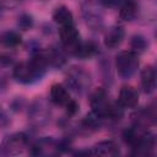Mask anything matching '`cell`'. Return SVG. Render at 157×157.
<instances>
[{
    "instance_id": "6da1fadb",
    "label": "cell",
    "mask_w": 157,
    "mask_h": 157,
    "mask_svg": "<svg viewBox=\"0 0 157 157\" xmlns=\"http://www.w3.org/2000/svg\"><path fill=\"white\" fill-rule=\"evenodd\" d=\"M117 70L121 76H130L135 72L139 61L136 59V55L131 52H121L117 55L115 60Z\"/></svg>"
},
{
    "instance_id": "7a4b0ae2",
    "label": "cell",
    "mask_w": 157,
    "mask_h": 157,
    "mask_svg": "<svg viewBox=\"0 0 157 157\" xmlns=\"http://www.w3.org/2000/svg\"><path fill=\"white\" fill-rule=\"evenodd\" d=\"M59 36H60V39H61L63 44H64L66 48H70V50L74 53V52L76 50V48L78 47V44H80L77 29H76L72 25H70V26H64V27L60 28Z\"/></svg>"
},
{
    "instance_id": "3957f363",
    "label": "cell",
    "mask_w": 157,
    "mask_h": 157,
    "mask_svg": "<svg viewBox=\"0 0 157 157\" xmlns=\"http://www.w3.org/2000/svg\"><path fill=\"white\" fill-rule=\"evenodd\" d=\"M91 107H92L93 112L97 115L104 117V115H108L109 114L110 104L108 102V98H107L104 91H102V90L96 91V93L91 98Z\"/></svg>"
},
{
    "instance_id": "277c9868",
    "label": "cell",
    "mask_w": 157,
    "mask_h": 157,
    "mask_svg": "<svg viewBox=\"0 0 157 157\" xmlns=\"http://www.w3.org/2000/svg\"><path fill=\"white\" fill-rule=\"evenodd\" d=\"M139 102V93L137 91L131 86H124L120 88L119 92V103L123 107L126 108H134L136 107Z\"/></svg>"
},
{
    "instance_id": "5b68a950",
    "label": "cell",
    "mask_w": 157,
    "mask_h": 157,
    "mask_svg": "<svg viewBox=\"0 0 157 157\" xmlns=\"http://www.w3.org/2000/svg\"><path fill=\"white\" fill-rule=\"evenodd\" d=\"M13 76L21 82H29L36 76V72L33 71L29 63H21L15 66Z\"/></svg>"
},
{
    "instance_id": "8992f818",
    "label": "cell",
    "mask_w": 157,
    "mask_h": 157,
    "mask_svg": "<svg viewBox=\"0 0 157 157\" xmlns=\"http://www.w3.org/2000/svg\"><path fill=\"white\" fill-rule=\"evenodd\" d=\"M123 38H124V31L120 27H112L105 33L104 43L109 48H115L121 43Z\"/></svg>"
},
{
    "instance_id": "52a82bcc",
    "label": "cell",
    "mask_w": 157,
    "mask_h": 157,
    "mask_svg": "<svg viewBox=\"0 0 157 157\" xmlns=\"http://www.w3.org/2000/svg\"><path fill=\"white\" fill-rule=\"evenodd\" d=\"M50 98L54 103L63 105L70 101V94L63 85H54L50 90Z\"/></svg>"
},
{
    "instance_id": "ba28073f",
    "label": "cell",
    "mask_w": 157,
    "mask_h": 157,
    "mask_svg": "<svg viewBox=\"0 0 157 157\" xmlns=\"http://www.w3.org/2000/svg\"><path fill=\"white\" fill-rule=\"evenodd\" d=\"M156 83L155 70L151 66H146L141 72V85L145 92H152Z\"/></svg>"
},
{
    "instance_id": "9c48e42d",
    "label": "cell",
    "mask_w": 157,
    "mask_h": 157,
    "mask_svg": "<svg viewBox=\"0 0 157 157\" xmlns=\"http://www.w3.org/2000/svg\"><path fill=\"white\" fill-rule=\"evenodd\" d=\"M53 18L56 23H59L61 27L64 26H70L72 25V13L71 11L65 7V6H61V7H58L54 13H53Z\"/></svg>"
},
{
    "instance_id": "30bf717a",
    "label": "cell",
    "mask_w": 157,
    "mask_h": 157,
    "mask_svg": "<svg viewBox=\"0 0 157 157\" xmlns=\"http://www.w3.org/2000/svg\"><path fill=\"white\" fill-rule=\"evenodd\" d=\"M136 13V2L135 0H124L120 7V17L125 21L131 20Z\"/></svg>"
},
{
    "instance_id": "8fae6325",
    "label": "cell",
    "mask_w": 157,
    "mask_h": 157,
    "mask_svg": "<svg viewBox=\"0 0 157 157\" xmlns=\"http://www.w3.org/2000/svg\"><path fill=\"white\" fill-rule=\"evenodd\" d=\"M94 153L101 156H113L118 153V148L112 141H104L94 147Z\"/></svg>"
},
{
    "instance_id": "7c38bea8",
    "label": "cell",
    "mask_w": 157,
    "mask_h": 157,
    "mask_svg": "<svg viewBox=\"0 0 157 157\" xmlns=\"http://www.w3.org/2000/svg\"><path fill=\"white\" fill-rule=\"evenodd\" d=\"M0 42L6 47H15L21 43V37L15 32H5L0 37Z\"/></svg>"
},
{
    "instance_id": "4fadbf2b",
    "label": "cell",
    "mask_w": 157,
    "mask_h": 157,
    "mask_svg": "<svg viewBox=\"0 0 157 157\" xmlns=\"http://www.w3.org/2000/svg\"><path fill=\"white\" fill-rule=\"evenodd\" d=\"M94 45L92 43H83V44H78V47L76 48V50L74 52L77 56H81V58H87V56H91L93 53H94Z\"/></svg>"
},
{
    "instance_id": "5bb4252c",
    "label": "cell",
    "mask_w": 157,
    "mask_h": 157,
    "mask_svg": "<svg viewBox=\"0 0 157 157\" xmlns=\"http://www.w3.org/2000/svg\"><path fill=\"white\" fill-rule=\"evenodd\" d=\"M18 25L22 27V28H28L29 26H32V18L29 16H23L21 17V20L18 21Z\"/></svg>"
},
{
    "instance_id": "9a60e30c",
    "label": "cell",
    "mask_w": 157,
    "mask_h": 157,
    "mask_svg": "<svg viewBox=\"0 0 157 157\" xmlns=\"http://www.w3.org/2000/svg\"><path fill=\"white\" fill-rule=\"evenodd\" d=\"M132 47L136 48V49L139 48V49L141 50V49L145 47V42H144V39L140 38V37H135V38L132 39Z\"/></svg>"
},
{
    "instance_id": "2e32d148",
    "label": "cell",
    "mask_w": 157,
    "mask_h": 157,
    "mask_svg": "<svg viewBox=\"0 0 157 157\" xmlns=\"http://www.w3.org/2000/svg\"><path fill=\"white\" fill-rule=\"evenodd\" d=\"M66 107H67V112L70 113V114H74V113H76V110H77V103L75 102V101H69L67 103H66Z\"/></svg>"
},
{
    "instance_id": "e0dca14e",
    "label": "cell",
    "mask_w": 157,
    "mask_h": 157,
    "mask_svg": "<svg viewBox=\"0 0 157 157\" xmlns=\"http://www.w3.org/2000/svg\"><path fill=\"white\" fill-rule=\"evenodd\" d=\"M102 4H104L105 6H113L118 2V0H101Z\"/></svg>"
}]
</instances>
